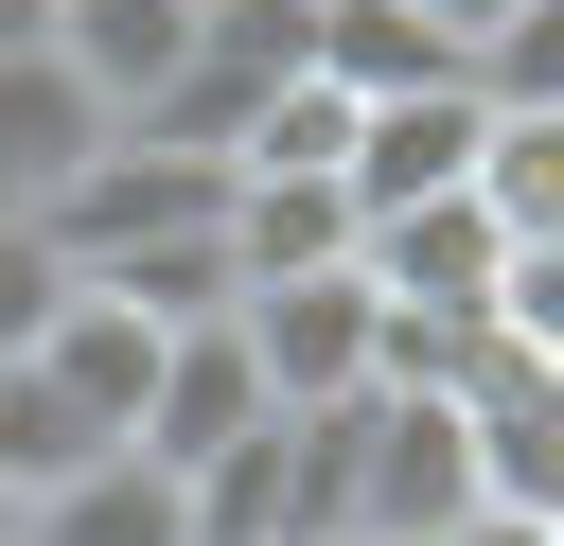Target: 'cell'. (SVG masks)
I'll return each mask as SVG.
<instances>
[{
    "label": "cell",
    "instance_id": "cell-2",
    "mask_svg": "<svg viewBox=\"0 0 564 546\" xmlns=\"http://www.w3.org/2000/svg\"><path fill=\"white\" fill-rule=\"evenodd\" d=\"M35 229H53V264H123V247H176V229H229V159H176V141H123L106 123V159Z\"/></svg>",
    "mask_w": 564,
    "mask_h": 546
},
{
    "label": "cell",
    "instance_id": "cell-19",
    "mask_svg": "<svg viewBox=\"0 0 564 546\" xmlns=\"http://www.w3.org/2000/svg\"><path fill=\"white\" fill-rule=\"evenodd\" d=\"M441 546H546V528H529V511H458Z\"/></svg>",
    "mask_w": 564,
    "mask_h": 546
},
{
    "label": "cell",
    "instance_id": "cell-6",
    "mask_svg": "<svg viewBox=\"0 0 564 546\" xmlns=\"http://www.w3.org/2000/svg\"><path fill=\"white\" fill-rule=\"evenodd\" d=\"M264 423V370H247V335L229 317H194V335H159V387H141V423H123V458H159V476H194V458H229Z\"/></svg>",
    "mask_w": 564,
    "mask_h": 546
},
{
    "label": "cell",
    "instance_id": "cell-14",
    "mask_svg": "<svg viewBox=\"0 0 564 546\" xmlns=\"http://www.w3.org/2000/svg\"><path fill=\"white\" fill-rule=\"evenodd\" d=\"M88 458H106V423H88L35 352H0V493L35 511V493H53V476H88Z\"/></svg>",
    "mask_w": 564,
    "mask_h": 546
},
{
    "label": "cell",
    "instance_id": "cell-7",
    "mask_svg": "<svg viewBox=\"0 0 564 546\" xmlns=\"http://www.w3.org/2000/svg\"><path fill=\"white\" fill-rule=\"evenodd\" d=\"M300 70L352 88V106H405V88H458V35H441L423 0H317V18H300Z\"/></svg>",
    "mask_w": 564,
    "mask_h": 546
},
{
    "label": "cell",
    "instance_id": "cell-3",
    "mask_svg": "<svg viewBox=\"0 0 564 546\" xmlns=\"http://www.w3.org/2000/svg\"><path fill=\"white\" fill-rule=\"evenodd\" d=\"M458 511H476L458 387H370V440H352V546H441Z\"/></svg>",
    "mask_w": 564,
    "mask_h": 546
},
{
    "label": "cell",
    "instance_id": "cell-21",
    "mask_svg": "<svg viewBox=\"0 0 564 546\" xmlns=\"http://www.w3.org/2000/svg\"><path fill=\"white\" fill-rule=\"evenodd\" d=\"M423 18H441V35H458V70H476V18H494V0H423Z\"/></svg>",
    "mask_w": 564,
    "mask_h": 546
},
{
    "label": "cell",
    "instance_id": "cell-11",
    "mask_svg": "<svg viewBox=\"0 0 564 546\" xmlns=\"http://www.w3.org/2000/svg\"><path fill=\"white\" fill-rule=\"evenodd\" d=\"M229 282H317V264H352V194L335 176H229Z\"/></svg>",
    "mask_w": 564,
    "mask_h": 546
},
{
    "label": "cell",
    "instance_id": "cell-5",
    "mask_svg": "<svg viewBox=\"0 0 564 546\" xmlns=\"http://www.w3.org/2000/svg\"><path fill=\"white\" fill-rule=\"evenodd\" d=\"M476 70L458 88H405V106H352V159H335V194L352 211H423V194H476Z\"/></svg>",
    "mask_w": 564,
    "mask_h": 546
},
{
    "label": "cell",
    "instance_id": "cell-12",
    "mask_svg": "<svg viewBox=\"0 0 564 546\" xmlns=\"http://www.w3.org/2000/svg\"><path fill=\"white\" fill-rule=\"evenodd\" d=\"M18 546H194V511H176V476L159 458H88V476H53L35 511H18Z\"/></svg>",
    "mask_w": 564,
    "mask_h": 546
},
{
    "label": "cell",
    "instance_id": "cell-16",
    "mask_svg": "<svg viewBox=\"0 0 564 546\" xmlns=\"http://www.w3.org/2000/svg\"><path fill=\"white\" fill-rule=\"evenodd\" d=\"M335 159H352V88H317V70H282L264 123L229 141V176H335Z\"/></svg>",
    "mask_w": 564,
    "mask_h": 546
},
{
    "label": "cell",
    "instance_id": "cell-4",
    "mask_svg": "<svg viewBox=\"0 0 564 546\" xmlns=\"http://www.w3.org/2000/svg\"><path fill=\"white\" fill-rule=\"evenodd\" d=\"M229 335H247L264 405H352V387H370V282H352V264H317V282H247Z\"/></svg>",
    "mask_w": 564,
    "mask_h": 546
},
{
    "label": "cell",
    "instance_id": "cell-9",
    "mask_svg": "<svg viewBox=\"0 0 564 546\" xmlns=\"http://www.w3.org/2000/svg\"><path fill=\"white\" fill-rule=\"evenodd\" d=\"M35 370L123 440V423H141V387H159V317H141V299H106V282H70V299H53V335H35Z\"/></svg>",
    "mask_w": 564,
    "mask_h": 546
},
{
    "label": "cell",
    "instance_id": "cell-23",
    "mask_svg": "<svg viewBox=\"0 0 564 546\" xmlns=\"http://www.w3.org/2000/svg\"><path fill=\"white\" fill-rule=\"evenodd\" d=\"M546 405H564V370H546Z\"/></svg>",
    "mask_w": 564,
    "mask_h": 546
},
{
    "label": "cell",
    "instance_id": "cell-20",
    "mask_svg": "<svg viewBox=\"0 0 564 546\" xmlns=\"http://www.w3.org/2000/svg\"><path fill=\"white\" fill-rule=\"evenodd\" d=\"M35 35H53V0H0V53H35Z\"/></svg>",
    "mask_w": 564,
    "mask_h": 546
},
{
    "label": "cell",
    "instance_id": "cell-13",
    "mask_svg": "<svg viewBox=\"0 0 564 546\" xmlns=\"http://www.w3.org/2000/svg\"><path fill=\"white\" fill-rule=\"evenodd\" d=\"M476 211H494L511 247L564 229V106H494V123H476Z\"/></svg>",
    "mask_w": 564,
    "mask_h": 546
},
{
    "label": "cell",
    "instance_id": "cell-10",
    "mask_svg": "<svg viewBox=\"0 0 564 546\" xmlns=\"http://www.w3.org/2000/svg\"><path fill=\"white\" fill-rule=\"evenodd\" d=\"M35 53H53V70L106 106V123H123V106H141V88L194 53V0H53V35H35Z\"/></svg>",
    "mask_w": 564,
    "mask_h": 546
},
{
    "label": "cell",
    "instance_id": "cell-22",
    "mask_svg": "<svg viewBox=\"0 0 564 546\" xmlns=\"http://www.w3.org/2000/svg\"><path fill=\"white\" fill-rule=\"evenodd\" d=\"M0 546H18V493H0Z\"/></svg>",
    "mask_w": 564,
    "mask_h": 546
},
{
    "label": "cell",
    "instance_id": "cell-15",
    "mask_svg": "<svg viewBox=\"0 0 564 546\" xmlns=\"http://www.w3.org/2000/svg\"><path fill=\"white\" fill-rule=\"evenodd\" d=\"M70 282H106V299H141L159 335H194V317H229V299H247L212 229H176V247H123V264H70Z\"/></svg>",
    "mask_w": 564,
    "mask_h": 546
},
{
    "label": "cell",
    "instance_id": "cell-8",
    "mask_svg": "<svg viewBox=\"0 0 564 546\" xmlns=\"http://www.w3.org/2000/svg\"><path fill=\"white\" fill-rule=\"evenodd\" d=\"M88 159H106V106H88L53 53H0V211H53Z\"/></svg>",
    "mask_w": 564,
    "mask_h": 546
},
{
    "label": "cell",
    "instance_id": "cell-18",
    "mask_svg": "<svg viewBox=\"0 0 564 546\" xmlns=\"http://www.w3.org/2000/svg\"><path fill=\"white\" fill-rule=\"evenodd\" d=\"M53 299H70L53 229H35V211H0V352H35V335H53Z\"/></svg>",
    "mask_w": 564,
    "mask_h": 546
},
{
    "label": "cell",
    "instance_id": "cell-17",
    "mask_svg": "<svg viewBox=\"0 0 564 546\" xmlns=\"http://www.w3.org/2000/svg\"><path fill=\"white\" fill-rule=\"evenodd\" d=\"M476 106H564V0H494L476 18Z\"/></svg>",
    "mask_w": 564,
    "mask_h": 546
},
{
    "label": "cell",
    "instance_id": "cell-1",
    "mask_svg": "<svg viewBox=\"0 0 564 546\" xmlns=\"http://www.w3.org/2000/svg\"><path fill=\"white\" fill-rule=\"evenodd\" d=\"M494 264H511V229H494L476 194H423V211H352V282H370V317H423V335H494Z\"/></svg>",
    "mask_w": 564,
    "mask_h": 546
}]
</instances>
